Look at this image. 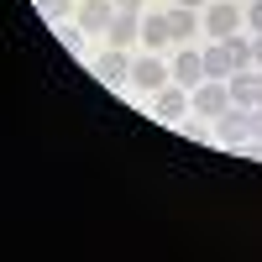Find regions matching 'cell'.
I'll list each match as a JSON object with an SVG mask.
<instances>
[{
  "mask_svg": "<svg viewBox=\"0 0 262 262\" xmlns=\"http://www.w3.org/2000/svg\"><path fill=\"white\" fill-rule=\"evenodd\" d=\"M116 0H79V11H74V21L84 32H111V21H116Z\"/></svg>",
  "mask_w": 262,
  "mask_h": 262,
  "instance_id": "obj_4",
  "label": "cell"
},
{
  "mask_svg": "<svg viewBox=\"0 0 262 262\" xmlns=\"http://www.w3.org/2000/svg\"><path fill=\"white\" fill-rule=\"evenodd\" d=\"M116 6H121V11H142V0H116Z\"/></svg>",
  "mask_w": 262,
  "mask_h": 262,
  "instance_id": "obj_20",
  "label": "cell"
},
{
  "mask_svg": "<svg viewBox=\"0 0 262 262\" xmlns=\"http://www.w3.org/2000/svg\"><path fill=\"white\" fill-rule=\"evenodd\" d=\"M168 27H173V42H189L194 32L205 27V16H194V6H173L168 11Z\"/></svg>",
  "mask_w": 262,
  "mask_h": 262,
  "instance_id": "obj_12",
  "label": "cell"
},
{
  "mask_svg": "<svg viewBox=\"0 0 262 262\" xmlns=\"http://www.w3.org/2000/svg\"><path fill=\"white\" fill-rule=\"evenodd\" d=\"M194 111H200V116H221V111H231V84L226 79H205L200 84V90H194Z\"/></svg>",
  "mask_w": 262,
  "mask_h": 262,
  "instance_id": "obj_3",
  "label": "cell"
},
{
  "mask_svg": "<svg viewBox=\"0 0 262 262\" xmlns=\"http://www.w3.org/2000/svg\"><path fill=\"white\" fill-rule=\"evenodd\" d=\"M231 74H236V58L226 48V37H215L205 48V79H231Z\"/></svg>",
  "mask_w": 262,
  "mask_h": 262,
  "instance_id": "obj_9",
  "label": "cell"
},
{
  "mask_svg": "<svg viewBox=\"0 0 262 262\" xmlns=\"http://www.w3.org/2000/svg\"><path fill=\"white\" fill-rule=\"evenodd\" d=\"M226 48H231V58H236V69H252V63H257L247 37H236V32H231V37H226Z\"/></svg>",
  "mask_w": 262,
  "mask_h": 262,
  "instance_id": "obj_15",
  "label": "cell"
},
{
  "mask_svg": "<svg viewBox=\"0 0 262 262\" xmlns=\"http://www.w3.org/2000/svg\"><path fill=\"white\" fill-rule=\"evenodd\" d=\"M226 84H231V105H257V100H262V79L247 74V69H236Z\"/></svg>",
  "mask_w": 262,
  "mask_h": 262,
  "instance_id": "obj_11",
  "label": "cell"
},
{
  "mask_svg": "<svg viewBox=\"0 0 262 262\" xmlns=\"http://www.w3.org/2000/svg\"><path fill=\"white\" fill-rule=\"evenodd\" d=\"M252 142H262V105H252Z\"/></svg>",
  "mask_w": 262,
  "mask_h": 262,
  "instance_id": "obj_18",
  "label": "cell"
},
{
  "mask_svg": "<svg viewBox=\"0 0 262 262\" xmlns=\"http://www.w3.org/2000/svg\"><path fill=\"white\" fill-rule=\"evenodd\" d=\"M168 74H173V69H163L158 58H137V63H131V84H137L142 95H158L163 84H168Z\"/></svg>",
  "mask_w": 262,
  "mask_h": 262,
  "instance_id": "obj_5",
  "label": "cell"
},
{
  "mask_svg": "<svg viewBox=\"0 0 262 262\" xmlns=\"http://www.w3.org/2000/svg\"><path fill=\"white\" fill-rule=\"evenodd\" d=\"M142 42H147V48H163V42H173L168 11H163V16H142Z\"/></svg>",
  "mask_w": 262,
  "mask_h": 262,
  "instance_id": "obj_13",
  "label": "cell"
},
{
  "mask_svg": "<svg viewBox=\"0 0 262 262\" xmlns=\"http://www.w3.org/2000/svg\"><path fill=\"white\" fill-rule=\"evenodd\" d=\"M247 27L262 32V0H252V6H247Z\"/></svg>",
  "mask_w": 262,
  "mask_h": 262,
  "instance_id": "obj_17",
  "label": "cell"
},
{
  "mask_svg": "<svg viewBox=\"0 0 262 262\" xmlns=\"http://www.w3.org/2000/svg\"><path fill=\"white\" fill-rule=\"evenodd\" d=\"M236 6H242V0H236Z\"/></svg>",
  "mask_w": 262,
  "mask_h": 262,
  "instance_id": "obj_23",
  "label": "cell"
},
{
  "mask_svg": "<svg viewBox=\"0 0 262 262\" xmlns=\"http://www.w3.org/2000/svg\"><path fill=\"white\" fill-rule=\"evenodd\" d=\"M111 48H131V42H142V11H116V21H111Z\"/></svg>",
  "mask_w": 262,
  "mask_h": 262,
  "instance_id": "obj_8",
  "label": "cell"
},
{
  "mask_svg": "<svg viewBox=\"0 0 262 262\" xmlns=\"http://www.w3.org/2000/svg\"><path fill=\"white\" fill-rule=\"evenodd\" d=\"M58 37H63L69 53H84V27H63V21H58Z\"/></svg>",
  "mask_w": 262,
  "mask_h": 262,
  "instance_id": "obj_16",
  "label": "cell"
},
{
  "mask_svg": "<svg viewBox=\"0 0 262 262\" xmlns=\"http://www.w3.org/2000/svg\"><path fill=\"white\" fill-rule=\"evenodd\" d=\"M37 11H42V21H53V27H58V21L74 16L79 6H74V0H37Z\"/></svg>",
  "mask_w": 262,
  "mask_h": 262,
  "instance_id": "obj_14",
  "label": "cell"
},
{
  "mask_svg": "<svg viewBox=\"0 0 262 262\" xmlns=\"http://www.w3.org/2000/svg\"><path fill=\"white\" fill-rule=\"evenodd\" d=\"M242 27H247V11L236 6V0H210V11H205V32L210 37H231Z\"/></svg>",
  "mask_w": 262,
  "mask_h": 262,
  "instance_id": "obj_2",
  "label": "cell"
},
{
  "mask_svg": "<svg viewBox=\"0 0 262 262\" xmlns=\"http://www.w3.org/2000/svg\"><path fill=\"white\" fill-rule=\"evenodd\" d=\"M152 105H158V116H184V111H194V90H184V84H163V90L152 95Z\"/></svg>",
  "mask_w": 262,
  "mask_h": 262,
  "instance_id": "obj_7",
  "label": "cell"
},
{
  "mask_svg": "<svg viewBox=\"0 0 262 262\" xmlns=\"http://www.w3.org/2000/svg\"><path fill=\"white\" fill-rule=\"evenodd\" d=\"M95 74H100V84H121V79H131V58H126V48H105V53L95 58Z\"/></svg>",
  "mask_w": 262,
  "mask_h": 262,
  "instance_id": "obj_6",
  "label": "cell"
},
{
  "mask_svg": "<svg viewBox=\"0 0 262 262\" xmlns=\"http://www.w3.org/2000/svg\"><path fill=\"white\" fill-rule=\"evenodd\" d=\"M173 79H179L184 84V90H200V84H205V53H179V63H173Z\"/></svg>",
  "mask_w": 262,
  "mask_h": 262,
  "instance_id": "obj_10",
  "label": "cell"
},
{
  "mask_svg": "<svg viewBox=\"0 0 262 262\" xmlns=\"http://www.w3.org/2000/svg\"><path fill=\"white\" fill-rule=\"evenodd\" d=\"M257 79H262V74H257ZM257 105H262V100H257Z\"/></svg>",
  "mask_w": 262,
  "mask_h": 262,
  "instance_id": "obj_22",
  "label": "cell"
},
{
  "mask_svg": "<svg viewBox=\"0 0 262 262\" xmlns=\"http://www.w3.org/2000/svg\"><path fill=\"white\" fill-rule=\"evenodd\" d=\"M210 131H215L221 147H247L252 142V105H231V111H221L210 121Z\"/></svg>",
  "mask_w": 262,
  "mask_h": 262,
  "instance_id": "obj_1",
  "label": "cell"
},
{
  "mask_svg": "<svg viewBox=\"0 0 262 262\" xmlns=\"http://www.w3.org/2000/svg\"><path fill=\"white\" fill-rule=\"evenodd\" d=\"M252 58H257V63H262V32H257V37H252Z\"/></svg>",
  "mask_w": 262,
  "mask_h": 262,
  "instance_id": "obj_19",
  "label": "cell"
},
{
  "mask_svg": "<svg viewBox=\"0 0 262 262\" xmlns=\"http://www.w3.org/2000/svg\"><path fill=\"white\" fill-rule=\"evenodd\" d=\"M179 6H194V11H200V6H205V0H179Z\"/></svg>",
  "mask_w": 262,
  "mask_h": 262,
  "instance_id": "obj_21",
  "label": "cell"
}]
</instances>
